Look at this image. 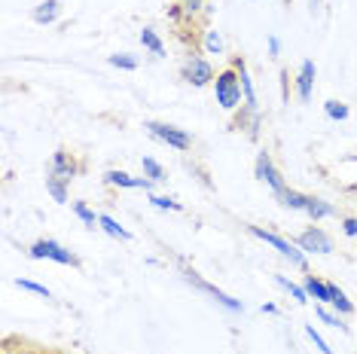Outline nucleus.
Here are the masks:
<instances>
[{
  "label": "nucleus",
  "instance_id": "1",
  "mask_svg": "<svg viewBox=\"0 0 357 354\" xmlns=\"http://www.w3.org/2000/svg\"><path fill=\"white\" fill-rule=\"evenodd\" d=\"M248 232L254 238H259L263 245H269L272 251H278L284 260H287L294 269L299 272H308V254L305 251H299V245L296 241H287L284 236H278V232H272V229H263V226H248Z\"/></svg>",
  "mask_w": 357,
  "mask_h": 354
},
{
  "label": "nucleus",
  "instance_id": "2",
  "mask_svg": "<svg viewBox=\"0 0 357 354\" xmlns=\"http://www.w3.org/2000/svg\"><path fill=\"white\" fill-rule=\"evenodd\" d=\"M214 98H217V104H220L226 114H238V110L245 107V92H241L238 74H235L232 68L217 70V79H214Z\"/></svg>",
  "mask_w": 357,
  "mask_h": 354
},
{
  "label": "nucleus",
  "instance_id": "3",
  "mask_svg": "<svg viewBox=\"0 0 357 354\" xmlns=\"http://www.w3.org/2000/svg\"><path fill=\"white\" fill-rule=\"evenodd\" d=\"M183 281H186V284H192V287H196L199 293H205L208 300H211V302H217V305H220V309L232 311V315H241V311H245V302H241V300H235V296H229L226 291H220V287H217V284H211V281H205V278H202L196 269H186V266H183Z\"/></svg>",
  "mask_w": 357,
  "mask_h": 354
},
{
  "label": "nucleus",
  "instance_id": "4",
  "mask_svg": "<svg viewBox=\"0 0 357 354\" xmlns=\"http://www.w3.org/2000/svg\"><path fill=\"white\" fill-rule=\"evenodd\" d=\"M28 256L31 260H52L59 266H70V269H77L79 266V256L74 251H68V247H64L61 241H55V238H37L34 245L28 247Z\"/></svg>",
  "mask_w": 357,
  "mask_h": 354
},
{
  "label": "nucleus",
  "instance_id": "5",
  "mask_svg": "<svg viewBox=\"0 0 357 354\" xmlns=\"http://www.w3.org/2000/svg\"><path fill=\"white\" fill-rule=\"evenodd\" d=\"M181 77L190 83L192 88H205V86H214L217 79V70L214 64H211L208 55H186L183 64H181Z\"/></svg>",
  "mask_w": 357,
  "mask_h": 354
},
{
  "label": "nucleus",
  "instance_id": "6",
  "mask_svg": "<svg viewBox=\"0 0 357 354\" xmlns=\"http://www.w3.org/2000/svg\"><path fill=\"white\" fill-rule=\"evenodd\" d=\"M144 128L150 132V138H156V141H162L165 147H172V150H190L192 147V134L186 132V128H181V125H172V123H156V119H147L144 123Z\"/></svg>",
  "mask_w": 357,
  "mask_h": 354
},
{
  "label": "nucleus",
  "instance_id": "7",
  "mask_svg": "<svg viewBox=\"0 0 357 354\" xmlns=\"http://www.w3.org/2000/svg\"><path fill=\"white\" fill-rule=\"evenodd\" d=\"M254 174H257V180L259 183H266V187L272 190V196L278 199L284 190H287V180H284V174L275 168V162H272V156L269 153H257V162H254Z\"/></svg>",
  "mask_w": 357,
  "mask_h": 354
},
{
  "label": "nucleus",
  "instance_id": "8",
  "mask_svg": "<svg viewBox=\"0 0 357 354\" xmlns=\"http://www.w3.org/2000/svg\"><path fill=\"white\" fill-rule=\"evenodd\" d=\"M296 245H299V251H305L308 256H312V254H321V256L333 254V238H330L321 226H308V229H303V232L296 236Z\"/></svg>",
  "mask_w": 357,
  "mask_h": 354
},
{
  "label": "nucleus",
  "instance_id": "9",
  "mask_svg": "<svg viewBox=\"0 0 357 354\" xmlns=\"http://www.w3.org/2000/svg\"><path fill=\"white\" fill-rule=\"evenodd\" d=\"M46 174L50 177H59V180L64 183H70L74 177L79 174V162L74 156H70L68 150H55L52 153V159H50V168H46Z\"/></svg>",
  "mask_w": 357,
  "mask_h": 354
},
{
  "label": "nucleus",
  "instance_id": "10",
  "mask_svg": "<svg viewBox=\"0 0 357 354\" xmlns=\"http://www.w3.org/2000/svg\"><path fill=\"white\" fill-rule=\"evenodd\" d=\"M104 183H107V187H119V190H144V192H153V180H150V177H132L128 171H119V168H110V171H104Z\"/></svg>",
  "mask_w": 357,
  "mask_h": 354
},
{
  "label": "nucleus",
  "instance_id": "11",
  "mask_svg": "<svg viewBox=\"0 0 357 354\" xmlns=\"http://www.w3.org/2000/svg\"><path fill=\"white\" fill-rule=\"evenodd\" d=\"M314 77H318V68H314V61L312 59H305L303 64H299V70H296V98L308 104L312 101V92H314Z\"/></svg>",
  "mask_w": 357,
  "mask_h": 354
},
{
  "label": "nucleus",
  "instance_id": "12",
  "mask_svg": "<svg viewBox=\"0 0 357 354\" xmlns=\"http://www.w3.org/2000/svg\"><path fill=\"white\" fill-rule=\"evenodd\" d=\"M31 19L37 25H55L61 19V0H40L34 10H31Z\"/></svg>",
  "mask_w": 357,
  "mask_h": 354
},
{
  "label": "nucleus",
  "instance_id": "13",
  "mask_svg": "<svg viewBox=\"0 0 357 354\" xmlns=\"http://www.w3.org/2000/svg\"><path fill=\"white\" fill-rule=\"evenodd\" d=\"M303 287L308 291V296H312L314 302H321V305H330V281H324L318 275H312V272H305L303 275Z\"/></svg>",
  "mask_w": 357,
  "mask_h": 354
},
{
  "label": "nucleus",
  "instance_id": "14",
  "mask_svg": "<svg viewBox=\"0 0 357 354\" xmlns=\"http://www.w3.org/2000/svg\"><path fill=\"white\" fill-rule=\"evenodd\" d=\"M305 214L312 217L314 223L318 220H330V217H336V208L327 199H318V196H308V205H305Z\"/></svg>",
  "mask_w": 357,
  "mask_h": 354
},
{
  "label": "nucleus",
  "instance_id": "15",
  "mask_svg": "<svg viewBox=\"0 0 357 354\" xmlns=\"http://www.w3.org/2000/svg\"><path fill=\"white\" fill-rule=\"evenodd\" d=\"M141 46L153 55V59H165V40L159 37L156 28H144L141 31Z\"/></svg>",
  "mask_w": 357,
  "mask_h": 354
},
{
  "label": "nucleus",
  "instance_id": "16",
  "mask_svg": "<svg viewBox=\"0 0 357 354\" xmlns=\"http://www.w3.org/2000/svg\"><path fill=\"white\" fill-rule=\"evenodd\" d=\"M98 229H104L110 238H116V241H132V232H128L123 223H119L116 217H110V214H98Z\"/></svg>",
  "mask_w": 357,
  "mask_h": 354
},
{
  "label": "nucleus",
  "instance_id": "17",
  "mask_svg": "<svg viewBox=\"0 0 357 354\" xmlns=\"http://www.w3.org/2000/svg\"><path fill=\"white\" fill-rule=\"evenodd\" d=\"M223 49H226V43H223L220 31H217V28H205V31H202V52H205V55H217V59H220Z\"/></svg>",
  "mask_w": 357,
  "mask_h": 354
},
{
  "label": "nucleus",
  "instance_id": "18",
  "mask_svg": "<svg viewBox=\"0 0 357 354\" xmlns=\"http://www.w3.org/2000/svg\"><path fill=\"white\" fill-rule=\"evenodd\" d=\"M330 296H333V300H330L333 311H339V315H342V318L354 315V302L348 300V293H345V291H342V287H339V284H333V281H330Z\"/></svg>",
  "mask_w": 357,
  "mask_h": 354
},
{
  "label": "nucleus",
  "instance_id": "19",
  "mask_svg": "<svg viewBox=\"0 0 357 354\" xmlns=\"http://www.w3.org/2000/svg\"><path fill=\"white\" fill-rule=\"evenodd\" d=\"M275 284H278L281 291H287V293L294 296V300H296L299 305H308V300H312L305 287H303V284H296V281H290L287 275H275Z\"/></svg>",
  "mask_w": 357,
  "mask_h": 354
},
{
  "label": "nucleus",
  "instance_id": "20",
  "mask_svg": "<svg viewBox=\"0 0 357 354\" xmlns=\"http://www.w3.org/2000/svg\"><path fill=\"white\" fill-rule=\"evenodd\" d=\"M278 202L284 205V208H290V211H303L305 214V205H308V196L305 192H299V190H294V187H287L278 196Z\"/></svg>",
  "mask_w": 357,
  "mask_h": 354
},
{
  "label": "nucleus",
  "instance_id": "21",
  "mask_svg": "<svg viewBox=\"0 0 357 354\" xmlns=\"http://www.w3.org/2000/svg\"><path fill=\"white\" fill-rule=\"evenodd\" d=\"M314 315H318L324 324L327 327H333V330H339V333H348V324L342 321V315H339V311H330V305H314Z\"/></svg>",
  "mask_w": 357,
  "mask_h": 354
},
{
  "label": "nucleus",
  "instance_id": "22",
  "mask_svg": "<svg viewBox=\"0 0 357 354\" xmlns=\"http://www.w3.org/2000/svg\"><path fill=\"white\" fill-rule=\"evenodd\" d=\"M68 187H70V183H64V180H59V177H50V174H46V192L52 196L55 205H68V199H70Z\"/></svg>",
  "mask_w": 357,
  "mask_h": 354
},
{
  "label": "nucleus",
  "instance_id": "23",
  "mask_svg": "<svg viewBox=\"0 0 357 354\" xmlns=\"http://www.w3.org/2000/svg\"><path fill=\"white\" fill-rule=\"evenodd\" d=\"M324 116H327L330 123H345V119L351 116V110H348V104L336 101V98H330L327 104H324Z\"/></svg>",
  "mask_w": 357,
  "mask_h": 354
},
{
  "label": "nucleus",
  "instance_id": "24",
  "mask_svg": "<svg viewBox=\"0 0 357 354\" xmlns=\"http://www.w3.org/2000/svg\"><path fill=\"white\" fill-rule=\"evenodd\" d=\"M70 211H74L77 220H79V223H86L89 229H98V214H95L86 202H74V205H70Z\"/></svg>",
  "mask_w": 357,
  "mask_h": 354
},
{
  "label": "nucleus",
  "instance_id": "25",
  "mask_svg": "<svg viewBox=\"0 0 357 354\" xmlns=\"http://www.w3.org/2000/svg\"><path fill=\"white\" fill-rule=\"evenodd\" d=\"M141 168H144V177H150L153 183H162V180H165V165L156 162L153 156H144V159H141Z\"/></svg>",
  "mask_w": 357,
  "mask_h": 354
},
{
  "label": "nucleus",
  "instance_id": "26",
  "mask_svg": "<svg viewBox=\"0 0 357 354\" xmlns=\"http://www.w3.org/2000/svg\"><path fill=\"white\" fill-rule=\"evenodd\" d=\"M107 64L110 68H119V70H137V55L132 52H116V55H107Z\"/></svg>",
  "mask_w": 357,
  "mask_h": 354
},
{
  "label": "nucleus",
  "instance_id": "27",
  "mask_svg": "<svg viewBox=\"0 0 357 354\" xmlns=\"http://www.w3.org/2000/svg\"><path fill=\"white\" fill-rule=\"evenodd\" d=\"M15 287H19V291L34 293V296H43V300H52L50 287H46V284H37V281H31V278H15Z\"/></svg>",
  "mask_w": 357,
  "mask_h": 354
},
{
  "label": "nucleus",
  "instance_id": "28",
  "mask_svg": "<svg viewBox=\"0 0 357 354\" xmlns=\"http://www.w3.org/2000/svg\"><path fill=\"white\" fill-rule=\"evenodd\" d=\"M150 205L156 208V211H183V205L177 202V199H172V196H153L150 192Z\"/></svg>",
  "mask_w": 357,
  "mask_h": 354
},
{
  "label": "nucleus",
  "instance_id": "29",
  "mask_svg": "<svg viewBox=\"0 0 357 354\" xmlns=\"http://www.w3.org/2000/svg\"><path fill=\"white\" fill-rule=\"evenodd\" d=\"M205 3L208 0H177V6H181V13H183V19H196V15L205 10Z\"/></svg>",
  "mask_w": 357,
  "mask_h": 354
},
{
  "label": "nucleus",
  "instance_id": "30",
  "mask_svg": "<svg viewBox=\"0 0 357 354\" xmlns=\"http://www.w3.org/2000/svg\"><path fill=\"white\" fill-rule=\"evenodd\" d=\"M303 330H305V336H308V339H312V345H314V348H318L321 354H333V348L327 345V339H324V336L318 333V330H314V324H305Z\"/></svg>",
  "mask_w": 357,
  "mask_h": 354
},
{
  "label": "nucleus",
  "instance_id": "31",
  "mask_svg": "<svg viewBox=\"0 0 357 354\" xmlns=\"http://www.w3.org/2000/svg\"><path fill=\"white\" fill-rule=\"evenodd\" d=\"M266 46H269V59H278V55H281V37L278 34L266 37Z\"/></svg>",
  "mask_w": 357,
  "mask_h": 354
},
{
  "label": "nucleus",
  "instance_id": "32",
  "mask_svg": "<svg viewBox=\"0 0 357 354\" xmlns=\"http://www.w3.org/2000/svg\"><path fill=\"white\" fill-rule=\"evenodd\" d=\"M342 236L357 238V217H342Z\"/></svg>",
  "mask_w": 357,
  "mask_h": 354
},
{
  "label": "nucleus",
  "instance_id": "33",
  "mask_svg": "<svg viewBox=\"0 0 357 354\" xmlns=\"http://www.w3.org/2000/svg\"><path fill=\"white\" fill-rule=\"evenodd\" d=\"M263 315H278V305H275V302H263Z\"/></svg>",
  "mask_w": 357,
  "mask_h": 354
},
{
  "label": "nucleus",
  "instance_id": "34",
  "mask_svg": "<svg viewBox=\"0 0 357 354\" xmlns=\"http://www.w3.org/2000/svg\"><path fill=\"white\" fill-rule=\"evenodd\" d=\"M321 3H324V0H308V6H312V13H318V10H321Z\"/></svg>",
  "mask_w": 357,
  "mask_h": 354
}]
</instances>
